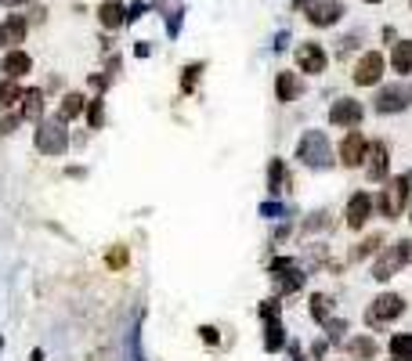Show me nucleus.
<instances>
[{
	"instance_id": "nucleus-5",
	"label": "nucleus",
	"mask_w": 412,
	"mask_h": 361,
	"mask_svg": "<svg viewBox=\"0 0 412 361\" xmlns=\"http://www.w3.org/2000/svg\"><path fill=\"white\" fill-rule=\"evenodd\" d=\"M409 192H412V174H402V177H394L391 181V188L384 195H380V210H384V217H398L402 213V206H405V199H409Z\"/></svg>"
},
{
	"instance_id": "nucleus-6",
	"label": "nucleus",
	"mask_w": 412,
	"mask_h": 361,
	"mask_svg": "<svg viewBox=\"0 0 412 361\" xmlns=\"http://www.w3.org/2000/svg\"><path fill=\"white\" fill-rule=\"evenodd\" d=\"M409 105H412V84H394V87H384L376 94L380 113H402Z\"/></svg>"
},
{
	"instance_id": "nucleus-22",
	"label": "nucleus",
	"mask_w": 412,
	"mask_h": 361,
	"mask_svg": "<svg viewBox=\"0 0 412 361\" xmlns=\"http://www.w3.org/2000/svg\"><path fill=\"white\" fill-rule=\"evenodd\" d=\"M391 354H394V358H402V361H412V333L394 336V340H391Z\"/></svg>"
},
{
	"instance_id": "nucleus-26",
	"label": "nucleus",
	"mask_w": 412,
	"mask_h": 361,
	"mask_svg": "<svg viewBox=\"0 0 412 361\" xmlns=\"http://www.w3.org/2000/svg\"><path fill=\"white\" fill-rule=\"evenodd\" d=\"M102 119H105V108H102V101H91V127L98 130V127H102Z\"/></svg>"
},
{
	"instance_id": "nucleus-17",
	"label": "nucleus",
	"mask_w": 412,
	"mask_h": 361,
	"mask_svg": "<svg viewBox=\"0 0 412 361\" xmlns=\"http://www.w3.org/2000/svg\"><path fill=\"white\" fill-rule=\"evenodd\" d=\"M84 113V94H66V98H62V105H58V119H76Z\"/></svg>"
},
{
	"instance_id": "nucleus-20",
	"label": "nucleus",
	"mask_w": 412,
	"mask_h": 361,
	"mask_svg": "<svg viewBox=\"0 0 412 361\" xmlns=\"http://www.w3.org/2000/svg\"><path fill=\"white\" fill-rule=\"evenodd\" d=\"M123 14H127V11H123L120 4H105V8L98 11V19H102L105 29H116V26H123Z\"/></svg>"
},
{
	"instance_id": "nucleus-32",
	"label": "nucleus",
	"mask_w": 412,
	"mask_h": 361,
	"mask_svg": "<svg viewBox=\"0 0 412 361\" xmlns=\"http://www.w3.org/2000/svg\"><path fill=\"white\" fill-rule=\"evenodd\" d=\"M297 4H304V0H297Z\"/></svg>"
},
{
	"instance_id": "nucleus-10",
	"label": "nucleus",
	"mask_w": 412,
	"mask_h": 361,
	"mask_svg": "<svg viewBox=\"0 0 412 361\" xmlns=\"http://www.w3.org/2000/svg\"><path fill=\"white\" fill-rule=\"evenodd\" d=\"M366 152H369V141L362 137L358 130H351L344 137V145H340V163L344 166H358L362 159H366Z\"/></svg>"
},
{
	"instance_id": "nucleus-29",
	"label": "nucleus",
	"mask_w": 412,
	"mask_h": 361,
	"mask_svg": "<svg viewBox=\"0 0 412 361\" xmlns=\"http://www.w3.org/2000/svg\"><path fill=\"white\" fill-rule=\"evenodd\" d=\"M268 177H272V188H279V181H282V166H279V163H272V170H268Z\"/></svg>"
},
{
	"instance_id": "nucleus-16",
	"label": "nucleus",
	"mask_w": 412,
	"mask_h": 361,
	"mask_svg": "<svg viewBox=\"0 0 412 361\" xmlns=\"http://www.w3.org/2000/svg\"><path fill=\"white\" fill-rule=\"evenodd\" d=\"M391 66H394V72H412V40L394 43V51H391Z\"/></svg>"
},
{
	"instance_id": "nucleus-7",
	"label": "nucleus",
	"mask_w": 412,
	"mask_h": 361,
	"mask_svg": "<svg viewBox=\"0 0 412 361\" xmlns=\"http://www.w3.org/2000/svg\"><path fill=\"white\" fill-rule=\"evenodd\" d=\"M380 76H384V55L369 51V55H362V58L355 61V84H358V87L380 84Z\"/></svg>"
},
{
	"instance_id": "nucleus-3",
	"label": "nucleus",
	"mask_w": 412,
	"mask_h": 361,
	"mask_svg": "<svg viewBox=\"0 0 412 361\" xmlns=\"http://www.w3.org/2000/svg\"><path fill=\"white\" fill-rule=\"evenodd\" d=\"M409 257H412V242H394L384 257L376 260V268H373V278H380V282H387L391 275H398L405 264H409Z\"/></svg>"
},
{
	"instance_id": "nucleus-18",
	"label": "nucleus",
	"mask_w": 412,
	"mask_h": 361,
	"mask_svg": "<svg viewBox=\"0 0 412 361\" xmlns=\"http://www.w3.org/2000/svg\"><path fill=\"white\" fill-rule=\"evenodd\" d=\"M44 108V90H22V116L37 119Z\"/></svg>"
},
{
	"instance_id": "nucleus-9",
	"label": "nucleus",
	"mask_w": 412,
	"mask_h": 361,
	"mask_svg": "<svg viewBox=\"0 0 412 361\" xmlns=\"http://www.w3.org/2000/svg\"><path fill=\"white\" fill-rule=\"evenodd\" d=\"M329 119L337 123V127H358V123H362V101H351V98L333 101Z\"/></svg>"
},
{
	"instance_id": "nucleus-30",
	"label": "nucleus",
	"mask_w": 412,
	"mask_h": 361,
	"mask_svg": "<svg viewBox=\"0 0 412 361\" xmlns=\"http://www.w3.org/2000/svg\"><path fill=\"white\" fill-rule=\"evenodd\" d=\"M11 4H26V0H11Z\"/></svg>"
},
{
	"instance_id": "nucleus-8",
	"label": "nucleus",
	"mask_w": 412,
	"mask_h": 361,
	"mask_svg": "<svg viewBox=\"0 0 412 361\" xmlns=\"http://www.w3.org/2000/svg\"><path fill=\"white\" fill-rule=\"evenodd\" d=\"M340 14H344L340 0H315V4H308V22L311 26H333V22H340Z\"/></svg>"
},
{
	"instance_id": "nucleus-23",
	"label": "nucleus",
	"mask_w": 412,
	"mask_h": 361,
	"mask_svg": "<svg viewBox=\"0 0 412 361\" xmlns=\"http://www.w3.org/2000/svg\"><path fill=\"white\" fill-rule=\"evenodd\" d=\"M351 354L355 358H373L376 354V343L366 336V340H351Z\"/></svg>"
},
{
	"instance_id": "nucleus-12",
	"label": "nucleus",
	"mask_w": 412,
	"mask_h": 361,
	"mask_svg": "<svg viewBox=\"0 0 412 361\" xmlns=\"http://www.w3.org/2000/svg\"><path fill=\"white\" fill-rule=\"evenodd\" d=\"M297 61H300L304 72H322L326 69V51L319 43H300L297 47Z\"/></svg>"
},
{
	"instance_id": "nucleus-19",
	"label": "nucleus",
	"mask_w": 412,
	"mask_h": 361,
	"mask_svg": "<svg viewBox=\"0 0 412 361\" xmlns=\"http://www.w3.org/2000/svg\"><path fill=\"white\" fill-rule=\"evenodd\" d=\"M15 101H22V90H19V84H15V80H4V84H0V113L11 108Z\"/></svg>"
},
{
	"instance_id": "nucleus-34",
	"label": "nucleus",
	"mask_w": 412,
	"mask_h": 361,
	"mask_svg": "<svg viewBox=\"0 0 412 361\" xmlns=\"http://www.w3.org/2000/svg\"><path fill=\"white\" fill-rule=\"evenodd\" d=\"M398 361H402V358H398Z\"/></svg>"
},
{
	"instance_id": "nucleus-13",
	"label": "nucleus",
	"mask_w": 412,
	"mask_h": 361,
	"mask_svg": "<svg viewBox=\"0 0 412 361\" xmlns=\"http://www.w3.org/2000/svg\"><path fill=\"white\" fill-rule=\"evenodd\" d=\"M369 177L373 181H384L387 177V145L384 141H376V145H369Z\"/></svg>"
},
{
	"instance_id": "nucleus-25",
	"label": "nucleus",
	"mask_w": 412,
	"mask_h": 361,
	"mask_svg": "<svg viewBox=\"0 0 412 361\" xmlns=\"http://www.w3.org/2000/svg\"><path fill=\"white\" fill-rule=\"evenodd\" d=\"M380 242H384V239H380V235H373V239H366V242H362V246L355 249V260H362V257L376 253V246H380Z\"/></svg>"
},
{
	"instance_id": "nucleus-2",
	"label": "nucleus",
	"mask_w": 412,
	"mask_h": 361,
	"mask_svg": "<svg viewBox=\"0 0 412 361\" xmlns=\"http://www.w3.org/2000/svg\"><path fill=\"white\" fill-rule=\"evenodd\" d=\"M297 155H300V163H308V166H326L329 163V141L322 130H308L304 137H300V145H297Z\"/></svg>"
},
{
	"instance_id": "nucleus-14",
	"label": "nucleus",
	"mask_w": 412,
	"mask_h": 361,
	"mask_svg": "<svg viewBox=\"0 0 412 361\" xmlns=\"http://www.w3.org/2000/svg\"><path fill=\"white\" fill-rule=\"evenodd\" d=\"M29 66H33V61H29L26 51H8V55H4V66H0V69H4L8 80H19V76L29 72Z\"/></svg>"
},
{
	"instance_id": "nucleus-21",
	"label": "nucleus",
	"mask_w": 412,
	"mask_h": 361,
	"mask_svg": "<svg viewBox=\"0 0 412 361\" xmlns=\"http://www.w3.org/2000/svg\"><path fill=\"white\" fill-rule=\"evenodd\" d=\"M293 98H297V76L279 72V101H293Z\"/></svg>"
},
{
	"instance_id": "nucleus-4",
	"label": "nucleus",
	"mask_w": 412,
	"mask_h": 361,
	"mask_svg": "<svg viewBox=\"0 0 412 361\" xmlns=\"http://www.w3.org/2000/svg\"><path fill=\"white\" fill-rule=\"evenodd\" d=\"M405 311V304H402V296H394V293H384V296H376V300L369 304V311H366V322L373 325V329H380V325H387V322H394Z\"/></svg>"
},
{
	"instance_id": "nucleus-31",
	"label": "nucleus",
	"mask_w": 412,
	"mask_h": 361,
	"mask_svg": "<svg viewBox=\"0 0 412 361\" xmlns=\"http://www.w3.org/2000/svg\"><path fill=\"white\" fill-rule=\"evenodd\" d=\"M366 4H380V0H366Z\"/></svg>"
},
{
	"instance_id": "nucleus-24",
	"label": "nucleus",
	"mask_w": 412,
	"mask_h": 361,
	"mask_svg": "<svg viewBox=\"0 0 412 361\" xmlns=\"http://www.w3.org/2000/svg\"><path fill=\"white\" fill-rule=\"evenodd\" d=\"M311 315L319 318V322L329 318V300H326V296H315V300H311Z\"/></svg>"
},
{
	"instance_id": "nucleus-11",
	"label": "nucleus",
	"mask_w": 412,
	"mask_h": 361,
	"mask_svg": "<svg viewBox=\"0 0 412 361\" xmlns=\"http://www.w3.org/2000/svg\"><path fill=\"white\" fill-rule=\"evenodd\" d=\"M369 213H373V199L366 195V192H358V195H351V202H347V228H362L369 221Z\"/></svg>"
},
{
	"instance_id": "nucleus-1",
	"label": "nucleus",
	"mask_w": 412,
	"mask_h": 361,
	"mask_svg": "<svg viewBox=\"0 0 412 361\" xmlns=\"http://www.w3.org/2000/svg\"><path fill=\"white\" fill-rule=\"evenodd\" d=\"M37 148L47 155H62L69 148V130H66V119H51V123H40L37 130Z\"/></svg>"
},
{
	"instance_id": "nucleus-33",
	"label": "nucleus",
	"mask_w": 412,
	"mask_h": 361,
	"mask_svg": "<svg viewBox=\"0 0 412 361\" xmlns=\"http://www.w3.org/2000/svg\"><path fill=\"white\" fill-rule=\"evenodd\" d=\"M409 4H412V0H409Z\"/></svg>"
},
{
	"instance_id": "nucleus-28",
	"label": "nucleus",
	"mask_w": 412,
	"mask_h": 361,
	"mask_svg": "<svg viewBox=\"0 0 412 361\" xmlns=\"http://www.w3.org/2000/svg\"><path fill=\"white\" fill-rule=\"evenodd\" d=\"M15 127H19V116H15V119H11V116H8V119H0V134H11Z\"/></svg>"
},
{
	"instance_id": "nucleus-27",
	"label": "nucleus",
	"mask_w": 412,
	"mask_h": 361,
	"mask_svg": "<svg viewBox=\"0 0 412 361\" xmlns=\"http://www.w3.org/2000/svg\"><path fill=\"white\" fill-rule=\"evenodd\" d=\"M109 264H113V268H123V264H127V249H113V253H109Z\"/></svg>"
},
{
	"instance_id": "nucleus-15",
	"label": "nucleus",
	"mask_w": 412,
	"mask_h": 361,
	"mask_svg": "<svg viewBox=\"0 0 412 361\" xmlns=\"http://www.w3.org/2000/svg\"><path fill=\"white\" fill-rule=\"evenodd\" d=\"M26 40V22L22 19H4L0 22V43H8V47H15V43H22Z\"/></svg>"
}]
</instances>
